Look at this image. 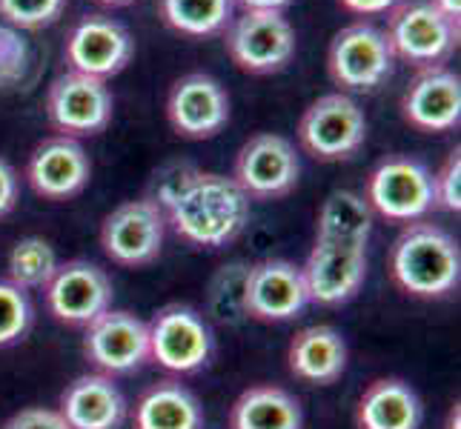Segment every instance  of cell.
Wrapping results in <instances>:
<instances>
[{
    "instance_id": "cell-1",
    "label": "cell",
    "mask_w": 461,
    "mask_h": 429,
    "mask_svg": "<svg viewBox=\"0 0 461 429\" xmlns=\"http://www.w3.org/2000/svg\"><path fill=\"white\" fill-rule=\"evenodd\" d=\"M249 203L241 186L227 174L198 172L184 195L164 212L167 229L195 249H224L247 229Z\"/></svg>"
},
{
    "instance_id": "cell-2",
    "label": "cell",
    "mask_w": 461,
    "mask_h": 429,
    "mask_svg": "<svg viewBox=\"0 0 461 429\" xmlns=\"http://www.w3.org/2000/svg\"><path fill=\"white\" fill-rule=\"evenodd\" d=\"M390 278L410 298H447L461 281L458 241L447 229L427 220L407 224L390 249Z\"/></svg>"
},
{
    "instance_id": "cell-3",
    "label": "cell",
    "mask_w": 461,
    "mask_h": 429,
    "mask_svg": "<svg viewBox=\"0 0 461 429\" xmlns=\"http://www.w3.org/2000/svg\"><path fill=\"white\" fill-rule=\"evenodd\" d=\"M298 140L315 161H349L367 140V118L353 94L327 92L304 109L298 121Z\"/></svg>"
},
{
    "instance_id": "cell-4",
    "label": "cell",
    "mask_w": 461,
    "mask_h": 429,
    "mask_svg": "<svg viewBox=\"0 0 461 429\" xmlns=\"http://www.w3.org/2000/svg\"><path fill=\"white\" fill-rule=\"evenodd\" d=\"M387 18L384 38L395 60L412 67H441L458 46V23L430 4V0H399Z\"/></svg>"
},
{
    "instance_id": "cell-5",
    "label": "cell",
    "mask_w": 461,
    "mask_h": 429,
    "mask_svg": "<svg viewBox=\"0 0 461 429\" xmlns=\"http://www.w3.org/2000/svg\"><path fill=\"white\" fill-rule=\"evenodd\" d=\"M364 201L393 224H416L436 206L433 172L410 155H390L370 172Z\"/></svg>"
},
{
    "instance_id": "cell-6",
    "label": "cell",
    "mask_w": 461,
    "mask_h": 429,
    "mask_svg": "<svg viewBox=\"0 0 461 429\" xmlns=\"http://www.w3.org/2000/svg\"><path fill=\"white\" fill-rule=\"evenodd\" d=\"M167 237V215L152 198L123 201L101 224L104 255L126 269H140L158 261Z\"/></svg>"
},
{
    "instance_id": "cell-7",
    "label": "cell",
    "mask_w": 461,
    "mask_h": 429,
    "mask_svg": "<svg viewBox=\"0 0 461 429\" xmlns=\"http://www.w3.org/2000/svg\"><path fill=\"white\" fill-rule=\"evenodd\" d=\"M215 338L193 307H164L149 321V361L175 375H195L212 361Z\"/></svg>"
},
{
    "instance_id": "cell-8",
    "label": "cell",
    "mask_w": 461,
    "mask_h": 429,
    "mask_svg": "<svg viewBox=\"0 0 461 429\" xmlns=\"http://www.w3.org/2000/svg\"><path fill=\"white\" fill-rule=\"evenodd\" d=\"M393 52L384 31L373 23H349L327 49V72L339 92H375L393 75Z\"/></svg>"
},
{
    "instance_id": "cell-9",
    "label": "cell",
    "mask_w": 461,
    "mask_h": 429,
    "mask_svg": "<svg viewBox=\"0 0 461 429\" xmlns=\"http://www.w3.org/2000/svg\"><path fill=\"white\" fill-rule=\"evenodd\" d=\"M115 112L113 89L101 77L84 72H63L46 92V118L60 135L92 138L101 135Z\"/></svg>"
},
{
    "instance_id": "cell-10",
    "label": "cell",
    "mask_w": 461,
    "mask_h": 429,
    "mask_svg": "<svg viewBox=\"0 0 461 429\" xmlns=\"http://www.w3.org/2000/svg\"><path fill=\"white\" fill-rule=\"evenodd\" d=\"M232 63L249 75H276L295 55V31L284 12H244L224 31Z\"/></svg>"
},
{
    "instance_id": "cell-11",
    "label": "cell",
    "mask_w": 461,
    "mask_h": 429,
    "mask_svg": "<svg viewBox=\"0 0 461 429\" xmlns=\"http://www.w3.org/2000/svg\"><path fill=\"white\" fill-rule=\"evenodd\" d=\"M301 161L293 140L276 132L252 135L235 155L230 178L249 201H276L298 186Z\"/></svg>"
},
{
    "instance_id": "cell-12",
    "label": "cell",
    "mask_w": 461,
    "mask_h": 429,
    "mask_svg": "<svg viewBox=\"0 0 461 429\" xmlns=\"http://www.w3.org/2000/svg\"><path fill=\"white\" fill-rule=\"evenodd\" d=\"M46 309L58 324L86 329L95 317L113 309V278L92 261H67L43 286Z\"/></svg>"
},
{
    "instance_id": "cell-13",
    "label": "cell",
    "mask_w": 461,
    "mask_h": 429,
    "mask_svg": "<svg viewBox=\"0 0 461 429\" xmlns=\"http://www.w3.org/2000/svg\"><path fill=\"white\" fill-rule=\"evenodd\" d=\"M84 355L101 375H130L149 361V324L126 309H106L86 326Z\"/></svg>"
},
{
    "instance_id": "cell-14",
    "label": "cell",
    "mask_w": 461,
    "mask_h": 429,
    "mask_svg": "<svg viewBox=\"0 0 461 429\" xmlns=\"http://www.w3.org/2000/svg\"><path fill=\"white\" fill-rule=\"evenodd\" d=\"M310 307L301 266L284 258H267L247 269L244 312L252 321L284 324Z\"/></svg>"
},
{
    "instance_id": "cell-15",
    "label": "cell",
    "mask_w": 461,
    "mask_h": 429,
    "mask_svg": "<svg viewBox=\"0 0 461 429\" xmlns=\"http://www.w3.org/2000/svg\"><path fill=\"white\" fill-rule=\"evenodd\" d=\"M167 121L189 140H210L230 123V94L212 75L189 72L167 94Z\"/></svg>"
},
{
    "instance_id": "cell-16",
    "label": "cell",
    "mask_w": 461,
    "mask_h": 429,
    "mask_svg": "<svg viewBox=\"0 0 461 429\" xmlns=\"http://www.w3.org/2000/svg\"><path fill=\"white\" fill-rule=\"evenodd\" d=\"M304 290L310 304L318 307H344L367 281V249L339 246V244H318L301 266Z\"/></svg>"
},
{
    "instance_id": "cell-17",
    "label": "cell",
    "mask_w": 461,
    "mask_h": 429,
    "mask_svg": "<svg viewBox=\"0 0 461 429\" xmlns=\"http://www.w3.org/2000/svg\"><path fill=\"white\" fill-rule=\"evenodd\" d=\"M63 55H67L72 72L106 81L126 69V63L135 55V40L118 21L106 18V14H89L69 31Z\"/></svg>"
},
{
    "instance_id": "cell-18",
    "label": "cell",
    "mask_w": 461,
    "mask_h": 429,
    "mask_svg": "<svg viewBox=\"0 0 461 429\" xmlns=\"http://www.w3.org/2000/svg\"><path fill=\"white\" fill-rule=\"evenodd\" d=\"M92 178V161L81 140L55 135L41 140L26 161V181L46 201H69L81 195Z\"/></svg>"
},
{
    "instance_id": "cell-19",
    "label": "cell",
    "mask_w": 461,
    "mask_h": 429,
    "mask_svg": "<svg viewBox=\"0 0 461 429\" xmlns=\"http://www.w3.org/2000/svg\"><path fill=\"white\" fill-rule=\"evenodd\" d=\"M404 121L419 132H450L461 121V77L441 67L419 69L402 98Z\"/></svg>"
},
{
    "instance_id": "cell-20",
    "label": "cell",
    "mask_w": 461,
    "mask_h": 429,
    "mask_svg": "<svg viewBox=\"0 0 461 429\" xmlns=\"http://www.w3.org/2000/svg\"><path fill=\"white\" fill-rule=\"evenodd\" d=\"M58 412L69 429H121L126 421V398L115 378L89 372L63 389Z\"/></svg>"
},
{
    "instance_id": "cell-21",
    "label": "cell",
    "mask_w": 461,
    "mask_h": 429,
    "mask_svg": "<svg viewBox=\"0 0 461 429\" xmlns=\"http://www.w3.org/2000/svg\"><path fill=\"white\" fill-rule=\"evenodd\" d=\"M290 372L315 387H330L347 370V341L336 326L315 324L301 329L290 344Z\"/></svg>"
},
{
    "instance_id": "cell-22",
    "label": "cell",
    "mask_w": 461,
    "mask_h": 429,
    "mask_svg": "<svg viewBox=\"0 0 461 429\" xmlns=\"http://www.w3.org/2000/svg\"><path fill=\"white\" fill-rule=\"evenodd\" d=\"M424 407L419 392L402 378H378L361 392L356 407L358 429H419Z\"/></svg>"
},
{
    "instance_id": "cell-23",
    "label": "cell",
    "mask_w": 461,
    "mask_h": 429,
    "mask_svg": "<svg viewBox=\"0 0 461 429\" xmlns=\"http://www.w3.org/2000/svg\"><path fill=\"white\" fill-rule=\"evenodd\" d=\"M373 235V210L353 189L330 192L315 218V241L367 249Z\"/></svg>"
},
{
    "instance_id": "cell-24",
    "label": "cell",
    "mask_w": 461,
    "mask_h": 429,
    "mask_svg": "<svg viewBox=\"0 0 461 429\" xmlns=\"http://www.w3.org/2000/svg\"><path fill=\"white\" fill-rule=\"evenodd\" d=\"M304 412L293 392L273 384L249 387L230 409V429H301Z\"/></svg>"
},
{
    "instance_id": "cell-25",
    "label": "cell",
    "mask_w": 461,
    "mask_h": 429,
    "mask_svg": "<svg viewBox=\"0 0 461 429\" xmlns=\"http://www.w3.org/2000/svg\"><path fill=\"white\" fill-rule=\"evenodd\" d=\"M135 429H203V409L181 380H158L135 404Z\"/></svg>"
},
{
    "instance_id": "cell-26",
    "label": "cell",
    "mask_w": 461,
    "mask_h": 429,
    "mask_svg": "<svg viewBox=\"0 0 461 429\" xmlns=\"http://www.w3.org/2000/svg\"><path fill=\"white\" fill-rule=\"evenodd\" d=\"M235 0H161V14L169 29L189 38H210L232 23Z\"/></svg>"
},
{
    "instance_id": "cell-27",
    "label": "cell",
    "mask_w": 461,
    "mask_h": 429,
    "mask_svg": "<svg viewBox=\"0 0 461 429\" xmlns=\"http://www.w3.org/2000/svg\"><path fill=\"white\" fill-rule=\"evenodd\" d=\"M58 266H60V261L55 255V246L38 235H29V237H21V241L14 244L9 252L6 281L21 286V290H26V292L43 290V286L52 281Z\"/></svg>"
},
{
    "instance_id": "cell-28",
    "label": "cell",
    "mask_w": 461,
    "mask_h": 429,
    "mask_svg": "<svg viewBox=\"0 0 461 429\" xmlns=\"http://www.w3.org/2000/svg\"><path fill=\"white\" fill-rule=\"evenodd\" d=\"M247 264H230L212 278L210 283V312L224 324H238L244 312V281H247Z\"/></svg>"
},
{
    "instance_id": "cell-29",
    "label": "cell",
    "mask_w": 461,
    "mask_h": 429,
    "mask_svg": "<svg viewBox=\"0 0 461 429\" xmlns=\"http://www.w3.org/2000/svg\"><path fill=\"white\" fill-rule=\"evenodd\" d=\"M32 317H35V309H32L29 292L6 278L0 281V349L18 344L29 332Z\"/></svg>"
},
{
    "instance_id": "cell-30",
    "label": "cell",
    "mask_w": 461,
    "mask_h": 429,
    "mask_svg": "<svg viewBox=\"0 0 461 429\" xmlns=\"http://www.w3.org/2000/svg\"><path fill=\"white\" fill-rule=\"evenodd\" d=\"M63 9H67V0H0V18L12 29L52 26Z\"/></svg>"
},
{
    "instance_id": "cell-31",
    "label": "cell",
    "mask_w": 461,
    "mask_h": 429,
    "mask_svg": "<svg viewBox=\"0 0 461 429\" xmlns=\"http://www.w3.org/2000/svg\"><path fill=\"white\" fill-rule=\"evenodd\" d=\"M29 67L26 40L18 35V29L0 26V86H12L23 81Z\"/></svg>"
},
{
    "instance_id": "cell-32",
    "label": "cell",
    "mask_w": 461,
    "mask_h": 429,
    "mask_svg": "<svg viewBox=\"0 0 461 429\" xmlns=\"http://www.w3.org/2000/svg\"><path fill=\"white\" fill-rule=\"evenodd\" d=\"M433 203L444 212H461V149H453L433 174Z\"/></svg>"
},
{
    "instance_id": "cell-33",
    "label": "cell",
    "mask_w": 461,
    "mask_h": 429,
    "mask_svg": "<svg viewBox=\"0 0 461 429\" xmlns=\"http://www.w3.org/2000/svg\"><path fill=\"white\" fill-rule=\"evenodd\" d=\"M198 172L201 169L193 166V164H169V166H164L161 172H158V178H155V195H152V201L167 212L169 206L184 195V189L195 181Z\"/></svg>"
},
{
    "instance_id": "cell-34",
    "label": "cell",
    "mask_w": 461,
    "mask_h": 429,
    "mask_svg": "<svg viewBox=\"0 0 461 429\" xmlns=\"http://www.w3.org/2000/svg\"><path fill=\"white\" fill-rule=\"evenodd\" d=\"M4 429H69L58 409L50 407H29L12 416Z\"/></svg>"
},
{
    "instance_id": "cell-35",
    "label": "cell",
    "mask_w": 461,
    "mask_h": 429,
    "mask_svg": "<svg viewBox=\"0 0 461 429\" xmlns=\"http://www.w3.org/2000/svg\"><path fill=\"white\" fill-rule=\"evenodd\" d=\"M18 192H21L18 172L12 169L9 161L0 157V218H6L18 206Z\"/></svg>"
},
{
    "instance_id": "cell-36",
    "label": "cell",
    "mask_w": 461,
    "mask_h": 429,
    "mask_svg": "<svg viewBox=\"0 0 461 429\" xmlns=\"http://www.w3.org/2000/svg\"><path fill=\"white\" fill-rule=\"evenodd\" d=\"M399 0H341V6L361 18H373V14H387Z\"/></svg>"
},
{
    "instance_id": "cell-37",
    "label": "cell",
    "mask_w": 461,
    "mask_h": 429,
    "mask_svg": "<svg viewBox=\"0 0 461 429\" xmlns=\"http://www.w3.org/2000/svg\"><path fill=\"white\" fill-rule=\"evenodd\" d=\"M244 12H284L293 0H235Z\"/></svg>"
},
{
    "instance_id": "cell-38",
    "label": "cell",
    "mask_w": 461,
    "mask_h": 429,
    "mask_svg": "<svg viewBox=\"0 0 461 429\" xmlns=\"http://www.w3.org/2000/svg\"><path fill=\"white\" fill-rule=\"evenodd\" d=\"M430 4L444 14V18H450L453 23H458V18H461V0H430Z\"/></svg>"
},
{
    "instance_id": "cell-39",
    "label": "cell",
    "mask_w": 461,
    "mask_h": 429,
    "mask_svg": "<svg viewBox=\"0 0 461 429\" xmlns=\"http://www.w3.org/2000/svg\"><path fill=\"white\" fill-rule=\"evenodd\" d=\"M98 4H104V6H126V4H132V0H98Z\"/></svg>"
},
{
    "instance_id": "cell-40",
    "label": "cell",
    "mask_w": 461,
    "mask_h": 429,
    "mask_svg": "<svg viewBox=\"0 0 461 429\" xmlns=\"http://www.w3.org/2000/svg\"><path fill=\"white\" fill-rule=\"evenodd\" d=\"M450 429H458V404L450 409Z\"/></svg>"
}]
</instances>
